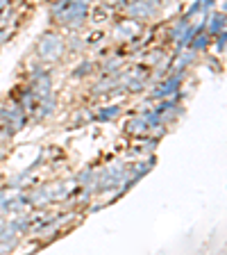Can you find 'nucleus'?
Instances as JSON below:
<instances>
[{
    "instance_id": "obj_1",
    "label": "nucleus",
    "mask_w": 227,
    "mask_h": 255,
    "mask_svg": "<svg viewBox=\"0 0 227 255\" xmlns=\"http://www.w3.org/2000/svg\"><path fill=\"white\" fill-rule=\"evenodd\" d=\"M64 53H66V41L62 39L59 32H53V30L43 32L37 41V48H34L37 59H41V62H46V64L59 62V59L64 57Z\"/></svg>"
},
{
    "instance_id": "obj_2",
    "label": "nucleus",
    "mask_w": 227,
    "mask_h": 255,
    "mask_svg": "<svg viewBox=\"0 0 227 255\" xmlns=\"http://www.w3.org/2000/svg\"><path fill=\"white\" fill-rule=\"evenodd\" d=\"M27 123V114L25 110H23L21 105H18V101H14V98H7L2 105H0V126L2 128H9L11 132H18V130H23Z\"/></svg>"
},
{
    "instance_id": "obj_3",
    "label": "nucleus",
    "mask_w": 227,
    "mask_h": 255,
    "mask_svg": "<svg viewBox=\"0 0 227 255\" xmlns=\"http://www.w3.org/2000/svg\"><path fill=\"white\" fill-rule=\"evenodd\" d=\"M86 16H89V5L71 0L69 7H66V9H64L55 21H57L59 25L69 27V30H79V27L86 23Z\"/></svg>"
},
{
    "instance_id": "obj_4",
    "label": "nucleus",
    "mask_w": 227,
    "mask_h": 255,
    "mask_svg": "<svg viewBox=\"0 0 227 255\" xmlns=\"http://www.w3.org/2000/svg\"><path fill=\"white\" fill-rule=\"evenodd\" d=\"M159 14V7L150 5L148 0H134V2H127L125 5V16L127 18H134V21H150Z\"/></svg>"
},
{
    "instance_id": "obj_5",
    "label": "nucleus",
    "mask_w": 227,
    "mask_h": 255,
    "mask_svg": "<svg viewBox=\"0 0 227 255\" xmlns=\"http://www.w3.org/2000/svg\"><path fill=\"white\" fill-rule=\"evenodd\" d=\"M57 112V98L53 96H46V98H39L37 101V107H34V112H32V117L37 119V121H46V119H50Z\"/></svg>"
},
{
    "instance_id": "obj_6",
    "label": "nucleus",
    "mask_w": 227,
    "mask_h": 255,
    "mask_svg": "<svg viewBox=\"0 0 227 255\" xmlns=\"http://www.w3.org/2000/svg\"><path fill=\"white\" fill-rule=\"evenodd\" d=\"M16 89H18V87H16ZM11 98H14V101H18V105L25 110V114H32V112H34V107H37V96H34L32 87H21L18 91H14V94H11Z\"/></svg>"
},
{
    "instance_id": "obj_7",
    "label": "nucleus",
    "mask_w": 227,
    "mask_h": 255,
    "mask_svg": "<svg viewBox=\"0 0 227 255\" xmlns=\"http://www.w3.org/2000/svg\"><path fill=\"white\" fill-rule=\"evenodd\" d=\"M225 23H227V18H225V11H209L207 14V23H205V32L209 34V37H216L218 32H223L225 30Z\"/></svg>"
},
{
    "instance_id": "obj_8",
    "label": "nucleus",
    "mask_w": 227,
    "mask_h": 255,
    "mask_svg": "<svg viewBox=\"0 0 227 255\" xmlns=\"http://www.w3.org/2000/svg\"><path fill=\"white\" fill-rule=\"evenodd\" d=\"M32 91H34V96L39 98H46V96H53V78H50V73H43L41 78H37L34 82H32Z\"/></svg>"
},
{
    "instance_id": "obj_9",
    "label": "nucleus",
    "mask_w": 227,
    "mask_h": 255,
    "mask_svg": "<svg viewBox=\"0 0 227 255\" xmlns=\"http://www.w3.org/2000/svg\"><path fill=\"white\" fill-rule=\"evenodd\" d=\"M125 132L127 134H134V137H146V134H148V123H146L143 114H139V117H134V119H130V121H127Z\"/></svg>"
},
{
    "instance_id": "obj_10",
    "label": "nucleus",
    "mask_w": 227,
    "mask_h": 255,
    "mask_svg": "<svg viewBox=\"0 0 227 255\" xmlns=\"http://www.w3.org/2000/svg\"><path fill=\"white\" fill-rule=\"evenodd\" d=\"M191 23H193V21H189L184 14L177 16V18L173 21V25H170V30H168V39H170V41H173V43L180 41V37L184 34V30L191 25Z\"/></svg>"
},
{
    "instance_id": "obj_11",
    "label": "nucleus",
    "mask_w": 227,
    "mask_h": 255,
    "mask_svg": "<svg viewBox=\"0 0 227 255\" xmlns=\"http://www.w3.org/2000/svg\"><path fill=\"white\" fill-rule=\"evenodd\" d=\"M209 43H212V37H209L207 32H198L196 37L189 41V46H186V48L196 50V53H205L207 48H209Z\"/></svg>"
},
{
    "instance_id": "obj_12",
    "label": "nucleus",
    "mask_w": 227,
    "mask_h": 255,
    "mask_svg": "<svg viewBox=\"0 0 227 255\" xmlns=\"http://www.w3.org/2000/svg\"><path fill=\"white\" fill-rule=\"evenodd\" d=\"M95 71V64L91 62V59H84L82 64H77L73 71H71V78L73 80H82V78H89L91 73Z\"/></svg>"
},
{
    "instance_id": "obj_13",
    "label": "nucleus",
    "mask_w": 227,
    "mask_h": 255,
    "mask_svg": "<svg viewBox=\"0 0 227 255\" xmlns=\"http://www.w3.org/2000/svg\"><path fill=\"white\" fill-rule=\"evenodd\" d=\"M123 107L121 105H107V107H100V112H98V117H95V121H114V119L121 117Z\"/></svg>"
},
{
    "instance_id": "obj_14",
    "label": "nucleus",
    "mask_w": 227,
    "mask_h": 255,
    "mask_svg": "<svg viewBox=\"0 0 227 255\" xmlns=\"http://www.w3.org/2000/svg\"><path fill=\"white\" fill-rule=\"evenodd\" d=\"M154 162H157V159H154V155H148L146 159H141L139 164H134V166H132V175H137L139 180H141L143 175H146V173H148V171L154 166Z\"/></svg>"
},
{
    "instance_id": "obj_15",
    "label": "nucleus",
    "mask_w": 227,
    "mask_h": 255,
    "mask_svg": "<svg viewBox=\"0 0 227 255\" xmlns=\"http://www.w3.org/2000/svg\"><path fill=\"white\" fill-rule=\"evenodd\" d=\"M212 41H214V53H216V55H225V48H227V30L218 32V34L212 39Z\"/></svg>"
},
{
    "instance_id": "obj_16",
    "label": "nucleus",
    "mask_w": 227,
    "mask_h": 255,
    "mask_svg": "<svg viewBox=\"0 0 227 255\" xmlns=\"http://www.w3.org/2000/svg\"><path fill=\"white\" fill-rule=\"evenodd\" d=\"M93 178H95V171L91 166H84V169L75 175V182L77 185H89V182H93Z\"/></svg>"
},
{
    "instance_id": "obj_17",
    "label": "nucleus",
    "mask_w": 227,
    "mask_h": 255,
    "mask_svg": "<svg viewBox=\"0 0 227 255\" xmlns=\"http://www.w3.org/2000/svg\"><path fill=\"white\" fill-rule=\"evenodd\" d=\"M198 14H202V0H193V2H191V7L184 11V16L189 18V21H193Z\"/></svg>"
},
{
    "instance_id": "obj_18",
    "label": "nucleus",
    "mask_w": 227,
    "mask_h": 255,
    "mask_svg": "<svg viewBox=\"0 0 227 255\" xmlns=\"http://www.w3.org/2000/svg\"><path fill=\"white\" fill-rule=\"evenodd\" d=\"M71 0H57V2H53V7H50V14H53V18H57L59 14H62L66 7H69Z\"/></svg>"
},
{
    "instance_id": "obj_19",
    "label": "nucleus",
    "mask_w": 227,
    "mask_h": 255,
    "mask_svg": "<svg viewBox=\"0 0 227 255\" xmlns=\"http://www.w3.org/2000/svg\"><path fill=\"white\" fill-rule=\"evenodd\" d=\"M9 198H11L9 189H0V212L2 214H7V203H9Z\"/></svg>"
},
{
    "instance_id": "obj_20",
    "label": "nucleus",
    "mask_w": 227,
    "mask_h": 255,
    "mask_svg": "<svg viewBox=\"0 0 227 255\" xmlns=\"http://www.w3.org/2000/svg\"><path fill=\"white\" fill-rule=\"evenodd\" d=\"M18 239H7V242H0V253H9V251L16 249Z\"/></svg>"
},
{
    "instance_id": "obj_21",
    "label": "nucleus",
    "mask_w": 227,
    "mask_h": 255,
    "mask_svg": "<svg viewBox=\"0 0 227 255\" xmlns=\"http://www.w3.org/2000/svg\"><path fill=\"white\" fill-rule=\"evenodd\" d=\"M43 73H48V71L43 69V66H37V69H32V71H30V75H27V78H30V82H34V80L41 78Z\"/></svg>"
},
{
    "instance_id": "obj_22",
    "label": "nucleus",
    "mask_w": 227,
    "mask_h": 255,
    "mask_svg": "<svg viewBox=\"0 0 227 255\" xmlns=\"http://www.w3.org/2000/svg\"><path fill=\"white\" fill-rule=\"evenodd\" d=\"M161 57H164V50H152V53H150V57H148V64H150V66H154V64H157Z\"/></svg>"
},
{
    "instance_id": "obj_23",
    "label": "nucleus",
    "mask_w": 227,
    "mask_h": 255,
    "mask_svg": "<svg viewBox=\"0 0 227 255\" xmlns=\"http://www.w3.org/2000/svg\"><path fill=\"white\" fill-rule=\"evenodd\" d=\"M69 46L73 48V50H82V48H84V43L79 41V37H77V34H73V37L69 39Z\"/></svg>"
},
{
    "instance_id": "obj_24",
    "label": "nucleus",
    "mask_w": 227,
    "mask_h": 255,
    "mask_svg": "<svg viewBox=\"0 0 227 255\" xmlns=\"http://www.w3.org/2000/svg\"><path fill=\"white\" fill-rule=\"evenodd\" d=\"M9 7V0H0V11H5Z\"/></svg>"
},
{
    "instance_id": "obj_25",
    "label": "nucleus",
    "mask_w": 227,
    "mask_h": 255,
    "mask_svg": "<svg viewBox=\"0 0 227 255\" xmlns=\"http://www.w3.org/2000/svg\"><path fill=\"white\" fill-rule=\"evenodd\" d=\"M2 159H5V150L0 148V162H2Z\"/></svg>"
},
{
    "instance_id": "obj_26",
    "label": "nucleus",
    "mask_w": 227,
    "mask_h": 255,
    "mask_svg": "<svg viewBox=\"0 0 227 255\" xmlns=\"http://www.w3.org/2000/svg\"><path fill=\"white\" fill-rule=\"evenodd\" d=\"M127 2H134V0H127Z\"/></svg>"
}]
</instances>
